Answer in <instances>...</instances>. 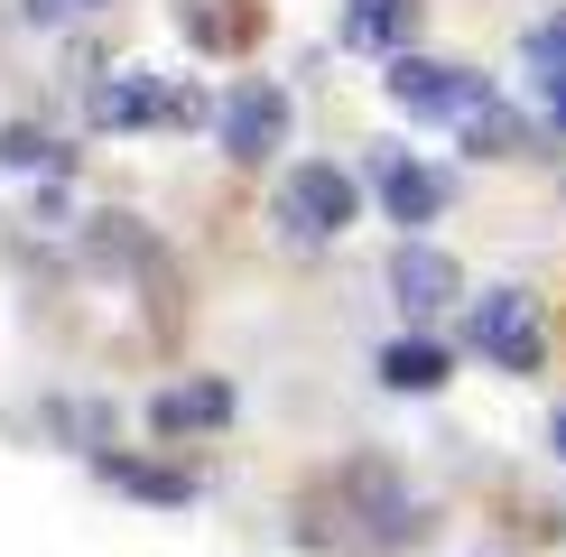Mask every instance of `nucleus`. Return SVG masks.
<instances>
[{"instance_id": "8", "label": "nucleus", "mask_w": 566, "mask_h": 557, "mask_svg": "<svg viewBox=\"0 0 566 557\" xmlns=\"http://www.w3.org/2000/svg\"><path fill=\"white\" fill-rule=\"evenodd\" d=\"M381 204H390V223L428 232V223L446 214V177L418 168V158H381Z\"/></svg>"}, {"instance_id": "7", "label": "nucleus", "mask_w": 566, "mask_h": 557, "mask_svg": "<svg viewBox=\"0 0 566 557\" xmlns=\"http://www.w3.org/2000/svg\"><path fill=\"white\" fill-rule=\"evenodd\" d=\"M223 418H232V381H177V390L149 400L158 437H205V428H223Z\"/></svg>"}, {"instance_id": "5", "label": "nucleus", "mask_w": 566, "mask_h": 557, "mask_svg": "<svg viewBox=\"0 0 566 557\" xmlns=\"http://www.w3.org/2000/svg\"><path fill=\"white\" fill-rule=\"evenodd\" d=\"M390 297L409 316H437V307H455L464 297V270H455V251H437V242H399L390 251Z\"/></svg>"}, {"instance_id": "1", "label": "nucleus", "mask_w": 566, "mask_h": 557, "mask_svg": "<svg viewBox=\"0 0 566 557\" xmlns=\"http://www.w3.org/2000/svg\"><path fill=\"white\" fill-rule=\"evenodd\" d=\"M279 223L306 232V242L353 232L363 223V186H353V168H335V158H297V168L279 177Z\"/></svg>"}, {"instance_id": "14", "label": "nucleus", "mask_w": 566, "mask_h": 557, "mask_svg": "<svg viewBox=\"0 0 566 557\" xmlns=\"http://www.w3.org/2000/svg\"><path fill=\"white\" fill-rule=\"evenodd\" d=\"M530 65L566 75V19H538V29H530Z\"/></svg>"}, {"instance_id": "2", "label": "nucleus", "mask_w": 566, "mask_h": 557, "mask_svg": "<svg viewBox=\"0 0 566 557\" xmlns=\"http://www.w3.org/2000/svg\"><path fill=\"white\" fill-rule=\"evenodd\" d=\"M464 344H474L483 362H502V371H538V362H548V325H538V297H530V288H492V297H474V316H464Z\"/></svg>"}, {"instance_id": "17", "label": "nucleus", "mask_w": 566, "mask_h": 557, "mask_svg": "<svg viewBox=\"0 0 566 557\" xmlns=\"http://www.w3.org/2000/svg\"><path fill=\"white\" fill-rule=\"evenodd\" d=\"M557 455H566V409H557Z\"/></svg>"}, {"instance_id": "12", "label": "nucleus", "mask_w": 566, "mask_h": 557, "mask_svg": "<svg viewBox=\"0 0 566 557\" xmlns=\"http://www.w3.org/2000/svg\"><path fill=\"white\" fill-rule=\"evenodd\" d=\"M149 112H158V75H139V65H130V84H103V93H93V122H103V130L149 122Z\"/></svg>"}, {"instance_id": "3", "label": "nucleus", "mask_w": 566, "mask_h": 557, "mask_svg": "<svg viewBox=\"0 0 566 557\" xmlns=\"http://www.w3.org/2000/svg\"><path fill=\"white\" fill-rule=\"evenodd\" d=\"M483 93H492V75H474V65H446V56H399V65H390V103L418 112V122H446V130H455Z\"/></svg>"}, {"instance_id": "10", "label": "nucleus", "mask_w": 566, "mask_h": 557, "mask_svg": "<svg viewBox=\"0 0 566 557\" xmlns=\"http://www.w3.org/2000/svg\"><path fill=\"white\" fill-rule=\"evenodd\" d=\"M418 29V0H344V38L353 46H399Z\"/></svg>"}, {"instance_id": "9", "label": "nucleus", "mask_w": 566, "mask_h": 557, "mask_svg": "<svg viewBox=\"0 0 566 557\" xmlns=\"http://www.w3.org/2000/svg\"><path fill=\"white\" fill-rule=\"evenodd\" d=\"M455 139H464V149H474V158H511V149H521V139H530V122H521V112L502 103V93H483V103H474V112H464V122H455Z\"/></svg>"}, {"instance_id": "13", "label": "nucleus", "mask_w": 566, "mask_h": 557, "mask_svg": "<svg viewBox=\"0 0 566 557\" xmlns=\"http://www.w3.org/2000/svg\"><path fill=\"white\" fill-rule=\"evenodd\" d=\"M0 158H10V168H65V149H56V139H46L38 122H10V130H0Z\"/></svg>"}, {"instance_id": "6", "label": "nucleus", "mask_w": 566, "mask_h": 557, "mask_svg": "<svg viewBox=\"0 0 566 557\" xmlns=\"http://www.w3.org/2000/svg\"><path fill=\"white\" fill-rule=\"evenodd\" d=\"M381 381L399 400H437V390L455 381V354H446L437 335H399V344H381Z\"/></svg>"}, {"instance_id": "15", "label": "nucleus", "mask_w": 566, "mask_h": 557, "mask_svg": "<svg viewBox=\"0 0 566 557\" xmlns=\"http://www.w3.org/2000/svg\"><path fill=\"white\" fill-rule=\"evenodd\" d=\"M75 10H103V0H29V19H75Z\"/></svg>"}, {"instance_id": "11", "label": "nucleus", "mask_w": 566, "mask_h": 557, "mask_svg": "<svg viewBox=\"0 0 566 557\" xmlns=\"http://www.w3.org/2000/svg\"><path fill=\"white\" fill-rule=\"evenodd\" d=\"M103 474L122 483V493H139V502H168V511L196 502V483H186V474H168V464H139V455H103Z\"/></svg>"}, {"instance_id": "4", "label": "nucleus", "mask_w": 566, "mask_h": 557, "mask_svg": "<svg viewBox=\"0 0 566 557\" xmlns=\"http://www.w3.org/2000/svg\"><path fill=\"white\" fill-rule=\"evenodd\" d=\"M279 139H289V93L279 84H232L223 93V149L232 158H279Z\"/></svg>"}, {"instance_id": "16", "label": "nucleus", "mask_w": 566, "mask_h": 557, "mask_svg": "<svg viewBox=\"0 0 566 557\" xmlns=\"http://www.w3.org/2000/svg\"><path fill=\"white\" fill-rule=\"evenodd\" d=\"M548 122L566 130V75H548Z\"/></svg>"}]
</instances>
